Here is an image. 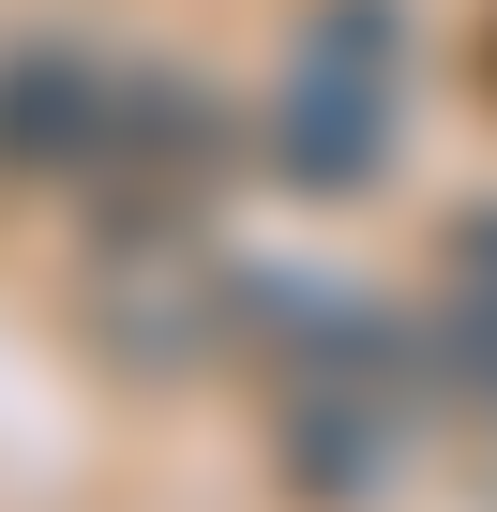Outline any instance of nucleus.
<instances>
[{
  "mask_svg": "<svg viewBox=\"0 0 497 512\" xmlns=\"http://www.w3.org/2000/svg\"><path fill=\"white\" fill-rule=\"evenodd\" d=\"M407 332L362 317V302H287L272 317V362H257V422H272V467L302 512H377L392 467H407Z\"/></svg>",
  "mask_w": 497,
  "mask_h": 512,
  "instance_id": "nucleus-1",
  "label": "nucleus"
},
{
  "mask_svg": "<svg viewBox=\"0 0 497 512\" xmlns=\"http://www.w3.org/2000/svg\"><path fill=\"white\" fill-rule=\"evenodd\" d=\"M392 0H317V16L287 31V76H272V181L302 196H362L392 166Z\"/></svg>",
  "mask_w": 497,
  "mask_h": 512,
  "instance_id": "nucleus-2",
  "label": "nucleus"
},
{
  "mask_svg": "<svg viewBox=\"0 0 497 512\" xmlns=\"http://www.w3.org/2000/svg\"><path fill=\"white\" fill-rule=\"evenodd\" d=\"M226 272L196 256V226H106L91 241V347L136 362V377H196L226 347Z\"/></svg>",
  "mask_w": 497,
  "mask_h": 512,
  "instance_id": "nucleus-3",
  "label": "nucleus"
},
{
  "mask_svg": "<svg viewBox=\"0 0 497 512\" xmlns=\"http://www.w3.org/2000/svg\"><path fill=\"white\" fill-rule=\"evenodd\" d=\"M211 166H226V121H211V91H181V76H121V106H106V151H91V181H106V226H196Z\"/></svg>",
  "mask_w": 497,
  "mask_h": 512,
  "instance_id": "nucleus-4",
  "label": "nucleus"
},
{
  "mask_svg": "<svg viewBox=\"0 0 497 512\" xmlns=\"http://www.w3.org/2000/svg\"><path fill=\"white\" fill-rule=\"evenodd\" d=\"M106 106H121V76H106V61H76V46L0 61V166H16V181L91 166V151H106Z\"/></svg>",
  "mask_w": 497,
  "mask_h": 512,
  "instance_id": "nucleus-5",
  "label": "nucleus"
},
{
  "mask_svg": "<svg viewBox=\"0 0 497 512\" xmlns=\"http://www.w3.org/2000/svg\"><path fill=\"white\" fill-rule=\"evenodd\" d=\"M422 362L497 422V196H467L437 226V317H422Z\"/></svg>",
  "mask_w": 497,
  "mask_h": 512,
  "instance_id": "nucleus-6",
  "label": "nucleus"
},
{
  "mask_svg": "<svg viewBox=\"0 0 497 512\" xmlns=\"http://www.w3.org/2000/svg\"><path fill=\"white\" fill-rule=\"evenodd\" d=\"M482 91H497V31H482Z\"/></svg>",
  "mask_w": 497,
  "mask_h": 512,
  "instance_id": "nucleus-7",
  "label": "nucleus"
}]
</instances>
